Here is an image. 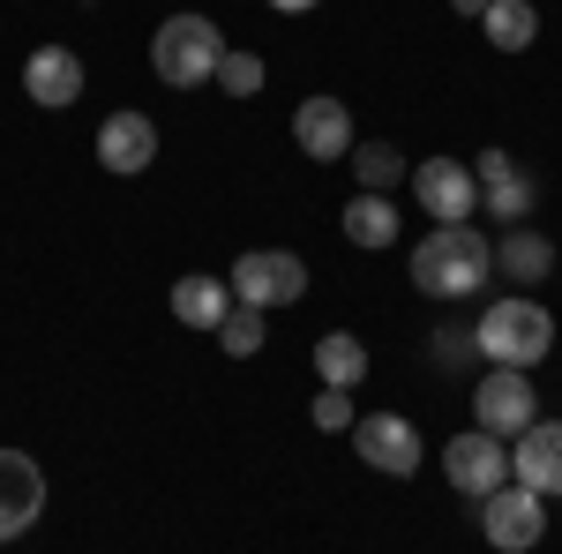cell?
<instances>
[{"label": "cell", "mask_w": 562, "mask_h": 554, "mask_svg": "<svg viewBox=\"0 0 562 554\" xmlns=\"http://www.w3.org/2000/svg\"><path fill=\"white\" fill-rule=\"evenodd\" d=\"M495 278V240L480 225H435L428 240L413 248V285L428 299H465Z\"/></svg>", "instance_id": "1"}, {"label": "cell", "mask_w": 562, "mask_h": 554, "mask_svg": "<svg viewBox=\"0 0 562 554\" xmlns=\"http://www.w3.org/2000/svg\"><path fill=\"white\" fill-rule=\"evenodd\" d=\"M473 338H480V360L487 368H540L555 352V315L540 299H495L473 323Z\"/></svg>", "instance_id": "2"}, {"label": "cell", "mask_w": 562, "mask_h": 554, "mask_svg": "<svg viewBox=\"0 0 562 554\" xmlns=\"http://www.w3.org/2000/svg\"><path fill=\"white\" fill-rule=\"evenodd\" d=\"M217 60H225V38H217L211 15H166L158 38H150V68H158V83H173V90L217 83Z\"/></svg>", "instance_id": "3"}, {"label": "cell", "mask_w": 562, "mask_h": 554, "mask_svg": "<svg viewBox=\"0 0 562 554\" xmlns=\"http://www.w3.org/2000/svg\"><path fill=\"white\" fill-rule=\"evenodd\" d=\"M540 532H548V495H532L518 479H503L495 495H480V540L495 554H525L540 547Z\"/></svg>", "instance_id": "4"}, {"label": "cell", "mask_w": 562, "mask_h": 554, "mask_svg": "<svg viewBox=\"0 0 562 554\" xmlns=\"http://www.w3.org/2000/svg\"><path fill=\"white\" fill-rule=\"evenodd\" d=\"M307 293V262L293 256V248H248V256L233 262V299L240 307H293V299Z\"/></svg>", "instance_id": "5"}, {"label": "cell", "mask_w": 562, "mask_h": 554, "mask_svg": "<svg viewBox=\"0 0 562 554\" xmlns=\"http://www.w3.org/2000/svg\"><path fill=\"white\" fill-rule=\"evenodd\" d=\"M352 450H360V465L390 472V479H413L420 472V427L405 420V412H360L352 420Z\"/></svg>", "instance_id": "6"}, {"label": "cell", "mask_w": 562, "mask_h": 554, "mask_svg": "<svg viewBox=\"0 0 562 554\" xmlns=\"http://www.w3.org/2000/svg\"><path fill=\"white\" fill-rule=\"evenodd\" d=\"M473 412L487 434H503V442H518L525 427L540 420V389L525 383V368H487V383L473 389Z\"/></svg>", "instance_id": "7"}, {"label": "cell", "mask_w": 562, "mask_h": 554, "mask_svg": "<svg viewBox=\"0 0 562 554\" xmlns=\"http://www.w3.org/2000/svg\"><path fill=\"white\" fill-rule=\"evenodd\" d=\"M442 472H450V487L458 495H495L503 479H510V450H503V434H487V427H473V434H458V442H442Z\"/></svg>", "instance_id": "8"}, {"label": "cell", "mask_w": 562, "mask_h": 554, "mask_svg": "<svg viewBox=\"0 0 562 554\" xmlns=\"http://www.w3.org/2000/svg\"><path fill=\"white\" fill-rule=\"evenodd\" d=\"M413 195H420V211L435 225H473V211H480V180L458 158H428V166L413 172Z\"/></svg>", "instance_id": "9"}, {"label": "cell", "mask_w": 562, "mask_h": 554, "mask_svg": "<svg viewBox=\"0 0 562 554\" xmlns=\"http://www.w3.org/2000/svg\"><path fill=\"white\" fill-rule=\"evenodd\" d=\"M38 517H45V472H38V457L0 450V547L23 540Z\"/></svg>", "instance_id": "10"}, {"label": "cell", "mask_w": 562, "mask_h": 554, "mask_svg": "<svg viewBox=\"0 0 562 554\" xmlns=\"http://www.w3.org/2000/svg\"><path fill=\"white\" fill-rule=\"evenodd\" d=\"M293 143H301V158H315V166L352 158V113H346V98H301V113H293Z\"/></svg>", "instance_id": "11"}, {"label": "cell", "mask_w": 562, "mask_h": 554, "mask_svg": "<svg viewBox=\"0 0 562 554\" xmlns=\"http://www.w3.org/2000/svg\"><path fill=\"white\" fill-rule=\"evenodd\" d=\"M473 180H480V203H487V217H532V203H540L532 172H525L510 150H480V158H473Z\"/></svg>", "instance_id": "12"}, {"label": "cell", "mask_w": 562, "mask_h": 554, "mask_svg": "<svg viewBox=\"0 0 562 554\" xmlns=\"http://www.w3.org/2000/svg\"><path fill=\"white\" fill-rule=\"evenodd\" d=\"M510 479L532 495H562V420H532L510 450Z\"/></svg>", "instance_id": "13"}, {"label": "cell", "mask_w": 562, "mask_h": 554, "mask_svg": "<svg viewBox=\"0 0 562 554\" xmlns=\"http://www.w3.org/2000/svg\"><path fill=\"white\" fill-rule=\"evenodd\" d=\"M158 158V128L143 121V113H105V128H98V166L135 180V172H150Z\"/></svg>", "instance_id": "14"}, {"label": "cell", "mask_w": 562, "mask_h": 554, "mask_svg": "<svg viewBox=\"0 0 562 554\" xmlns=\"http://www.w3.org/2000/svg\"><path fill=\"white\" fill-rule=\"evenodd\" d=\"M23 90L38 98L45 113H60V105H76V98H83V60H76L68 45H38V53L23 60Z\"/></svg>", "instance_id": "15"}, {"label": "cell", "mask_w": 562, "mask_h": 554, "mask_svg": "<svg viewBox=\"0 0 562 554\" xmlns=\"http://www.w3.org/2000/svg\"><path fill=\"white\" fill-rule=\"evenodd\" d=\"M495 270L518 278V285H548V278H555V240L532 233V225H510L503 248H495Z\"/></svg>", "instance_id": "16"}, {"label": "cell", "mask_w": 562, "mask_h": 554, "mask_svg": "<svg viewBox=\"0 0 562 554\" xmlns=\"http://www.w3.org/2000/svg\"><path fill=\"white\" fill-rule=\"evenodd\" d=\"M173 315L188 323V330H211V338H217V323L233 315V285L195 270V278H180V285H173Z\"/></svg>", "instance_id": "17"}, {"label": "cell", "mask_w": 562, "mask_h": 554, "mask_svg": "<svg viewBox=\"0 0 562 554\" xmlns=\"http://www.w3.org/2000/svg\"><path fill=\"white\" fill-rule=\"evenodd\" d=\"M338 225H346V240H352V248H390V240H397V203H390V195H368V188H360V195L346 203V217H338Z\"/></svg>", "instance_id": "18"}, {"label": "cell", "mask_w": 562, "mask_h": 554, "mask_svg": "<svg viewBox=\"0 0 562 554\" xmlns=\"http://www.w3.org/2000/svg\"><path fill=\"white\" fill-rule=\"evenodd\" d=\"M480 31H487L495 53H525V45L540 38V8H532V0H487Z\"/></svg>", "instance_id": "19"}, {"label": "cell", "mask_w": 562, "mask_h": 554, "mask_svg": "<svg viewBox=\"0 0 562 554\" xmlns=\"http://www.w3.org/2000/svg\"><path fill=\"white\" fill-rule=\"evenodd\" d=\"M315 375H323L330 389H360V375H368V344L346 338V330L315 338Z\"/></svg>", "instance_id": "20"}, {"label": "cell", "mask_w": 562, "mask_h": 554, "mask_svg": "<svg viewBox=\"0 0 562 554\" xmlns=\"http://www.w3.org/2000/svg\"><path fill=\"white\" fill-rule=\"evenodd\" d=\"M352 172H360V188H368V195H390V188H397V172H405V158L375 135V143H352Z\"/></svg>", "instance_id": "21"}, {"label": "cell", "mask_w": 562, "mask_h": 554, "mask_svg": "<svg viewBox=\"0 0 562 554\" xmlns=\"http://www.w3.org/2000/svg\"><path fill=\"white\" fill-rule=\"evenodd\" d=\"M262 338H270V330H262V307H240V299H233V315L217 323V344H225L233 360H248V352H262Z\"/></svg>", "instance_id": "22"}, {"label": "cell", "mask_w": 562, "mask_h": 554, "mask_svg": "<svg viewBox=\"0 0 562 554\" xmlns=\"http://www.w3.org/2000/svg\"><path fill=\"white\" fill-rule=\"evenodd\" d=\"M217 90H225V98H256V90H262V60L225 45V60H217Z\"/></svg>", "instance_id": "23"}, {"label": "cell", "mask_w": 562, "mask_h": 554, "mask_svg": "<svg viewBox=\"0 0 562 554\" xmlns=\"http://www.w3.org/2000/svg\"><path fill=\"white\" fill-rule=\"evenodd\" d=\"M307 420L323 427V434H338V427H352V420H360V412H352V389H330V383H323V397L307 405Z\"/></svg>", "instance_id": "24"}, {"label": "cell", "mask_w": 562, "mask_h": 554, "mask_svg": "<svg viewBox=\"0 0 562 554\" xmlns=\"http://www.w3.org/2000/svg\"><path fill=\"white\" fill-rule=\"evenodd\" d=\"M435 360L442 368H465V360H480V338L473 330H435Z\"/></svg>", "instance_id": "25"}, {"label": "cell", "mask_w": 562, "mask_h": 554, "mask_svg": "<svg viewBox=\"0 0 562 554\" xmlns=\"http://www.w3.org/2000/svg\"><path fill=\"white\" fill-rule=\"evenodd\" d=\"M278 15H307V8H323V0H270Z\"/></svg>", "instance_id": "26"}, {"label": "cell", "mask_w": 562, "mask_h": 554, "mask_svg": "<svg viewBox=\"0 0 562 554\" xmlns=\"http://www.w3.org/2000/svg\"><path fill=\"white\" fill-rule=\"evenodd\" d=\"M450 8H458V15H487V0H450Z\"/></svg>", "instance_id": "27"}]
</instances>
